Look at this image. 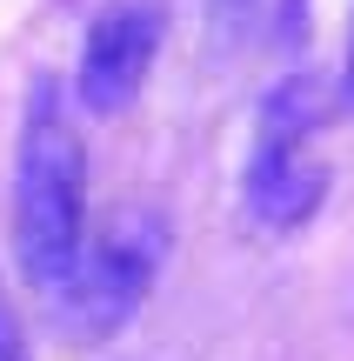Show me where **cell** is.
<instances>
[{
    "label": "cell",
    "mask_w": 354,
    "mask_h": 361,
    "mask_svg": "<svg viewBox=\"0 0 354 361\" xmlns=\"http://www.w3.org/2000/svg\"><path fill=\"white\" fill-rule=\"evenodd\" d=\"M167 255V221L147 214V207H120L101 228H87V247L74 261V281H67L61 308L80 335H114L127 328V314L147 301Z\"/></svg>",
    "instance_id": "3"
},
{
    "label": "cell",
    "mask_w": 354,
    "mask_h": 361,
    "mask_svg": "<svg viewBox=\"0 0 354 361\" xmlns=\"http://www.w3.org/2000/svg\"><path fill=\"white\" fill-rule=\"evenodd\" d=\"M341 94H348V107H354V34H348V67H341Z\"/></svg>",
    "instance_id": "6"
},
{
    "label": "cell",
    "mask_w": 354,
    "mask_h": 361,
    "mask_svg": "<svg viewBox=\"0 0 354 361\" xmlns=\"http://www.w3.org/2000/svg\"><path fill=\"white\" fill-rule=\"evenodd\" d=\"M167 0H101L80 34L74 61V107L87 114H127L167 47Z\"/></svg>",
    "instance_id": "4"
},
{
    "label": "cell",
    "mask_w": 354,
    "mask_h": 361,
    "mask_svg": "<svg viewBox=\"0 0 354 361\" xmlns=\"http://www.w3.org/2000/svg\"><path fill=\"white\" fill-rule=\"evenodd\" d=\"M241 201L254 228L294 234L321 214L328 201V161H321V94L308 80H281L261 101L254 154L241 168Z\"/></svg>",
    "instance_id": "2"
},
{
    "label": "cell",
    "mask_w": 354,
    "mask_h": 361,
    "mask_svg": "<svg viewBox=\"0 0 354 361\" xmlns=\"http://www.w3.org/2000/svg\"><path fill=\"white\" fill-rule=\"evenodd\" d=\"M80 247H87V141L74 121V94L53 74H34L13 134V255L40 295L61 301Z\"/></svg>",
    "instance_id": "1"
},
{
    "label": "cell",
    "mask_w": 354,
    "mask_h": 361,
    "mask_svg": "<svg viewBox=\"0 0 354 361\" xmlns=\"http://www.w3.org/2000/svg\"><path fill=\"white\" fill-rule=\"evenodd\" d=\"M0 361H27V341H20V314H13L7 288H0Z\"/></svg>",
    "instance_id": "5"
}]
</instances>
